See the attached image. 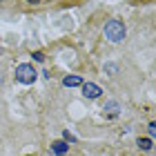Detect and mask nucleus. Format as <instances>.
I'll return each mask as SVG.
<instances>
[{"mask_svg": "<svg viewBox=\"0 0 156 156\" xmlns=\"http://www.w3.org/2000/svg\"><path fill=\"white\" fill-rule=\"evenodd\" d=\"M152 138H138V147H140V150H145V152H150L152 150Z\"/></svg>", "mask_w": 156, "mask_h": 156, "instance_id": "nucleus-7", "label": "nucleus"}, {"mask_svg": "<svg viewBox=\"0 0 156 156\" xmlns=\"http://www.w3.org/2000/svg\"><path fill=\"white\" fill-rule=\"evenodd\" d=\"M0 85H2V72H0Z\"/></svg>", "mask_w": 156, "mask_h": 156, "instance_id": "nucleus-13", "label": "nucleus"}, {"mask_svg": "<svg viewBox=\"0 0 156 156\" xmlns=\"http://www.w3.org/2000/svg\"><path fill=\"white\" fill-rule=\"evenodd\" d=\"M147 127H150V136L154 138V136H156V125H154V123H150V125H147Z\"/></svg>", "mask_w": 156, "mask_h": 156, "instance_id": "nucleus-10", "label": "nucleus"}, {"mask_svg": "<svg viewBox=\"0 0 156 156\" xmlns=\"http://www.w3.org/2000/svg\"><path fill=\"white\" fill-rule=\"evenodd\" d=\"M51 150H54V154H65L67 152V145L65 143H62V140H56V143H51Z\"/></svg>", "mask_w": 156, "mask_h": 156, "instance_id": "nucleus-5", "label": "nucleus"}, {"mask_svg": "<svg viewBox=\"0 0 156 156\" xmlns=\"http://www.w3.org/2000/svg\"><path fill=\"white\" fill-rule=\"evenodd\" d=\"M62 136H65V140H69V143H74V140H76V138H74V136H72V134H69V132H65V134H62Z\"/></svg>", "mask_w": 156, "mask_h": 156, "instance_id": "nucleus-11", "label": "nucleus"}, {"mask_svg": "<svg viewBox=\"0 0 156 156\" xmlns=\"http://www.w3.org/2000/svg\"><path fill=\"white\" fill-rule=\"evenodd\" d=\"M29 5H40V2H45V0H27Z\"/></svg>", "mask_w": 156, "mask_h": 156, "instance_id": "nucleus-12", "label": "nucleus"}, {"mask_svg": "<svg viewBox=\"0 0 156 156\" xmlns=\"http://www.w3.org/2000/svg\"><path fill=\"white\" fill-rule=\"evenodd\" d=\"M103 109L107 112L109 116H116V114H118V103H114V101H112V103H107V105H105Z\"/></svg>", "mask_w": 156, "mask_h": 156, "instance_id": "nucleus-6", "label": "nucleus"}, {"mask_svg": "<svg viewBox=\"0 0 156 156\" xmlns=\"http://www.w3.org/2000/svg\"><path fill=\"white\" fill-rule=\"evenodd\" d=\"M36 78H38V72L34 69V65H27V62H23V65L16 67V80H18V83L31 85V83H36Z\"/></svg>", "mask_w": 156, "mask_h": 156, "instance_id": "nucleus-2", "label": "nucleus"}, {"mask_svg": "<svg viewBox=\"0 0 156 156\" xmlns=\"http://www.w3.org/2000/svg\"><path fill=\"white\" fill-rule=\"evenodd\" d=\"M62 85L65 87H80L83 80H80V76H65L62 78Z\"/></svg>", "mask_w": 156, "mask_h": 156, "instance_id": "nucleus-4", "label": "nucleus"}, {"mask_svg": "<svg viewBox=\"0 0 156 156\" xmlns=\"http://www.w3.org/2000/svg\"><path fill=\"white\" fill-rule=\"evenodd\" d=\"M34 60L42 62V60H45V54H42V51H36V54H34Z\"/></svg>", "mask_w": 156, "mask_h": 156, "instance_id": "nucleus-9", "label": "nucleus"}, {"mask_svg": "<svg viewBox=\"0 0 156 156\" xmlns=\"http://www.w3.org/2000/svg\"><path fill=\"white\" fill-rule=\"evenodd\" d=\"M125 25L120 23V20H109L107 25H105V38L109 42H120L125 38Z\"/></svg>", "mask_w": 156, "mask_h": 156, "instance_id": "nucleus-1", "label": "nucleus"}, {"mask_svg": "<svg viewBox=\"0 0 156 156\" xmlns=\"http://www.w3.org/2000/svg\"><path fill=\"white\" fill-rule=\"evenodd\" d=\"M105 72H109V74H116V72H118V67H116V65H105Z\"/></svg>", "mask_w": 156, "mask_h": 156, "instance_id": "nucleus-8", "label": "nucleus"}, {"mask_svg": "<svg viewBox=\"0 0 156 156\" xmlns=\"http://www.w3.org/2000/svg\"><path fill=\"white\" fill-rule=\"evenodd\" d=\"M80 87H83V94H85V98H98V96H101V91H103V89L98 87L96 83H83Z\"/></svg>", "mask_w": 156, "mask_h": 156, "instance_id": "nucleus-3", "label": "nucleus"}, {"mask_svg": "<svg viewBox=\"0 0 156 156\" xmlns=\"http://www.w3.org/2000/svg\"><path fill=\"white\" fill-rule=\"evenodd\" d=\"M0 2H2V0H0Z\"/></svg>", "mask_w": 156, "mask_h": 156, "instance_id": "nucleus-14", "label": "nucleus"}]
</instances>
